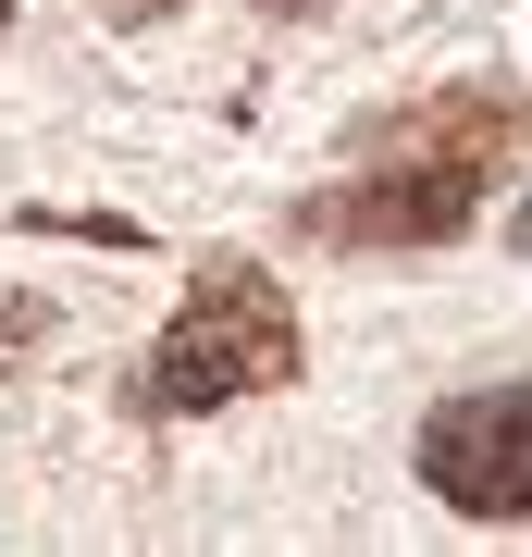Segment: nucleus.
Instances as JSON below:
<instances>
[{"instance_id":"nucleus-6","label":"nucleus","mask_w":532,"mask_h":557,"mask_svg":"<svg viewBox=\"0 0 532 557\" xmlns=\"http://www.w3.org/2000/svg\"><path fill=\"white\" fill-rule=\"evenodd\" d=\"M285 13H297V0H285Z\"/></svg>"},{"instance_id":"nucleus-4","label":"nucleus","mask_w":532,"mask_h":557,"mask_svg":"<svg viewBox=\"0 0 532 557\" xmlns=\"http://www.w3.org/2000/svg\"><path fill=\"white\" fill-rule=\"evenodd\" d=\"M99 13H161V0H99Z\"/></svg>"},{"instance_id":"nucleus-2","label":"nucleus","mask_w":532,"mask_h":557,"mask_svg":"<svg viewBox=\"0 0 532 557\" xmlns=\"http://www.w3.org/2000/svg\"><path fill=\"white\" fill-rule=\"evenodd\" d=\"M421 483L471 520H532V384H483L421 421Z\"/></svg>"},{"instance_id":"nucleus-3","label":"nucleus","mask_w":532,"mask_h":557,"mask_svg":"<svg viewBox=\"0 0 532 557\" xmlns=\"http://www.w3.org/2000/svg\"><path fill=\"white\" fill-rule=\"evenodd\" d=\"M483 149H495V112H458L446 124V149H421V161H396V174H372L359 199H335V236H458L483 199Z\"/></svg>"},{"instance_id":"nucleus-5","label":"nucleus","mask_w":532,"mask_h":557,"mask_svg":"<svg viewBox=\"0 0 532 557\" xmlns=\"http://www.w3.org/2000/svg\"><path fill=\"white\" fill-rule=\"evenodd\" d=\"M0 25H13V0H0Z\"/></svg>"},{"instance_id":"nucleus-1","label":"nucleus","mask_w":532,"mask_h":557,"mask_svg":"<svg viewBox=\"0 0 532 557\" xmlns=\"http://www.w3.org/2000/svg\"><path fill=\"white\" fill-rule=\"evenodd\" d=\"M285 372H297V298L260 260H211L149 347V409L186 421V409H223V397H260Z\"/></svg>"}]
</instances>
